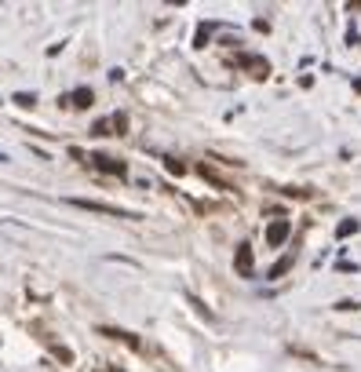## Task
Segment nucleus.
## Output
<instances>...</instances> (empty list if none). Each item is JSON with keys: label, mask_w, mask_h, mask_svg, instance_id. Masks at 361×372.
Returning <instances> with one entry per match:
<instances>
[{"label": "nucleus", "mask_w": 361, "mask_h": 372, "mask_svg": "<svg viewBox=\"0 0 361 372\" xmlns=\"http://www.w3.org/2000/svg\"><path fill=\"white\" fill-rule=\"evenodd\" d=\"M110 372H124V368H117V365H114V368H110Z\"/></svg>", "instance_id": "15"}, {"label": "nucleus", "mask_w": 361, "mask_h": 372, "mask_svg": "<svg viewBox=\"0 0 361 372\" xmlns=\"http://www.w3.org/2000/svg\"><path fill=\"white\" fill-rule=\"evenodd\" d=\"M233 270H238L241 277H252V270H256V259H252V245H241L238 256H233Z\"/></svg>", "instance_id": "4"}, {"label": "nucleus", "mask_w": 361, "mask_h": 372, "mask_svg": "<svg viewBox=\"0 0 361 372\" xmlns=\"http://www.w3.org/2000/svg\"><path fill=\"white\" fill-rule=\"evenodd\" d=\"M110 124L117 128V136H121V131H124V128H128V117H124V114H117V117H114Z\"/></svg>", "instance_id": "12"}, {"label": "nucleus", "mask_w": 361, "mask_h": 372, "mask_svg": "<svg viewBox=\"0 0 361 372\" xmlns=\"http://www.w3.org/2000/svg\"><path fill=\"white\" fill-rule=\"evenodd\" d=\"M288 234H292V223H288V219H274V223L267 227V245H270V248H281L285 241H288Z\"/></svg>", "instance_id": "3"}, {"label": "nucleus", "mask_w": 361, "mask_h": 372, "mask_svg": "<svg viewBox=\"0 0 361 372\" xmlns=\"http://www.w3.org/2000/svg\"><path fill=\"white\" fill-rule=\"evenodd\" d=\"M357 230H361V223H357V219H343V223H339V227H336V237H339V241H343V237H354Z\"/></svg>", "instance_id": "8"}, {"label": "nucleus", "mask_w": 361, "mask_h": 372, "mask_svg": "<svg viewBox=\"0 0 361 372\" xmlns=\"http://www.w3.org/2000/svg\"><path fill=\"white\" fill-rule=\"evenodd\" d=\"M164 164H168V172H176V175H183V164H179V161H172V157H168Z\"/></svg>", "instance_id": "14"}, {"label": "nucleus", "mask_w": 361, "mask_h": 372, "mask_svg": "<svg viewBox=\"0 0 361 372\" xmlns=\"http://www.w3.org/2000/svg\"><path fill=\"white\" fill-rule=\"evenodd\" d=\"M288 270H292V256H285V259H278V263H274V267L267 270V277H270V281H278V277H285Z\"/></svg>", "instance_id": "7"}, {"label": "nucleus", "mask_w": 361, "mask_h": 372, "mask_svg": "<svg viewBox=\"0 0 361 372\" xmlns=\"http://www.w3.org/2000/svg\"><path fill=\"white\" fill-rule=\"evenodd\" d=\"M95 136H114V131H110V121H99V124H95Z\"/></svg>", "instance_id": "13"}, {"label": "nucleus", "mask_w": 361, "mask_h": 372, "mask_svg": "<svg viewBox=\"0 0 361 372\" xmlns=\"http://www.w3.org/2000/svg\"><path fill=\"white\" fill-rule=\"evenodd\" d=\"M238 66H248V70H259L256 77H267V70H270V66H267L263 59H256V55H241V59H238Z\"/></svg>", "instance_id": "6"}, {"label": "nucleus", "mask_w": 361, "mask_h": 372, "mask_svg": "<svg viewBox=\"0 0 361 372\" xmlns=\"http://www.w3.org/2000/svg\"><path fill=\"white\" fill-rule=\"evenodd\" d=\"M73 208H84V212H102V215H117V219H135V212L128 208H117V205H102V201H88V197H70Z\"/></svg>", "instance_id": "1"}, {"label": "nucleus", "mask_w": 361, "mask_h": 372, "mask_svg": "<svg viewBox=\"0 0 361 372\" xmlns=\"http://www.w3.org/2000/svg\"><path fill=\"white\" fill-rule=\"evenodd\" d=\"M99 336H110V340H121V343H128L132 350H142V343H139L132 332H124V328H106V325H102V328H99Z\"/></svg>", "instance_id": "5"}, {"label": "nucleus", "mask_w": 361, "mask_h": 372, "mask_svg": "<svg viewBox=\"0 0 361 372\" xmlns=\"http://www.w3.org/2000/svg\"><path fill=\"white\" fill-rule=\"evenodd\" d=\"M92 168H99L102 175H117V179H124L128 175V168H124V161H114V157H106V153H92Z\"/></svg>", "instance_id": "2"}, {"label": "nucleus", "mask_w": 361, "mask_h": 372, "mask_svg": "<svg viewBox=\"0 0 361 372\" xmlns=\"http://www.w3.org/2000/svg\"><path fill=\"white\" fill-rule=\"evenodd\" d=\"M51 354H55L62 365H70V361H73V350H70V347H59V343H55V347H51Z\"/></svg>", "instance_id": "10"}, {"label": "nucleus", "mask_w": 361, "mask_h": 372, "mask_svg": "<svg viewBox=\"0 0 361 372\" xmlns=\"http://www.w3.org/2000/svg\"><path fill=\"white\" fill-rule=\"evenodd\" d=\"M15 102H18V106H33V102H37V95H33V92H30V95H26V92H18V95H15Z\"/></svg>", "instance_id": "11"}, {"label": "nucleus", "mask_w": 361, "mask_h": 372, "mask_svg": "<svg viewBox=\"0 0 361 372\" xmlns=\"http://www.w3.org/2000/svg\"><path fill=\"white\" fill-rule=\"evenodd\" d=\"M70 102L80 106V109H88V106H92V92H88V88H77V92L70 95Z\"/></svg>", "instance_id": "9"}]
</instances>
